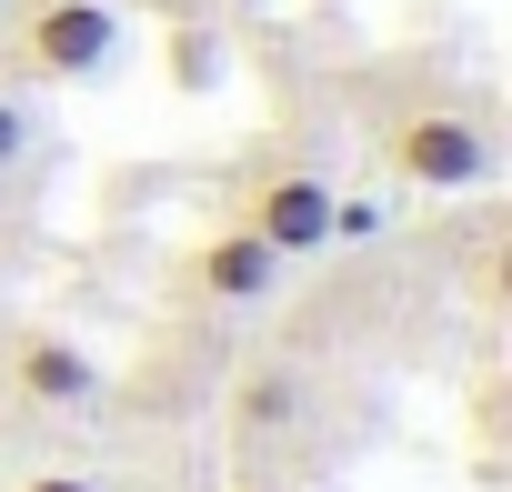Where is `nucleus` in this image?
Returning a JSON list of instances; mask_svg holds the SVG:
<instances>
[{
	"label": "nucleus",
	"mask_w": 512,
	"mask_h": 492,
	"mask_svg": "<svg viewBox=\"0 0 512 492\" xmlns=\"http://www.w3.org/2000/svg\"><path fill=\"white\" fill-rule=\"evenodd\" d=\"M382 161L412 191H482L492 181V131L472 111H452V101H422V111H402L382 131Z\"/></svg>",
	"instance_id": "f257e3e1"
},
{
	"label": "nucleus",
	"mask_w": 512,
	"mask_h": 492,
	"mask_svg": "<svg viewBox=\"0 0 512 492\" xmlns=\"http://www.w3.org/2000/svg\"><path fill=\"white\" fill-rule=\"evenodd\" d=\"M11 51L31 81H101L121 61V11L111 0H31L11 21Z\"/></svg>",
	"instance_id": "f03ea898"
},
{
	"label": "nucleus",
	"mask_w": 512,
	"mask_h": 492,
	"mask_svg": "<svg viewBox=\"0 0 512 492\" xmlns=\"http://www.w3.org/2000/svg\"><path fill=\"white\" fill-rule=\"evenodd\" d=\"M241 231H262L282 262L322 252V241H332V181L302 171V161H262V171L241 181Z\"/></svg>",
	"instance_id": "7ed1b4c3"
},
{
	"label": "nucleus",
	"mask_w": 512,
	"mask_h": 492,
	"mask_svg": "<svg viewBox=\"0 0 512 492\" xmlns=\"http://www.w3.org/2000/svg\"><path fill=\"white\" fill-rule=\"evenodd\" d=\"M282 252H272V241L262 231H241V221H221V231H201L191 241V292L211 302V312H262L272 292H282Z\"/></svg>",
	"instance_id": "20e7f679"
},
{
	"label": "nucleus",
	"mask_w": 512,
	"mask_h": 492,
	"mask_svg": "<svg viewBox=\"0 0 512 492\" xmlns=\"http://www.w3.org/2000/svg\"><path fill=\"white\" fill-rule=\"evenodd\" d=\"M11 382H21V402H41V412H91V402H101V362H91L71 332H21V342H11Z\"/></svg>",
	"instance_id": "39448f33"
},
{
	"label": "nucleus",
	"mask_w": 512,
	"mask_h": 492,
	"mask_svg": "<svg viewBox=\"0 0 512 492\" xmlns=\"http://www.w3.org/2000/svg\"><path fill=\"white\" fill-rule=\"evenodd\" d=\"M171 81H181L191 101H201V91H221V41L181 21V31H171Z\"/></svg>",
	"instance_id": "423d86ee"
},
{
	"label": "nucleus",
	"mask_w": 512,
	"mask_h": 492,
	"mask_svg": "<svg viewBox=\"0 0 512 492\" xmlns=\"http://www.w3.org/2000/svg\"><path fill=\"white\" fill-rule=\"evenodd\" d=\"M21 161H31V111H21L11 91H0V181H11Z\"/></svg>",
	"instance_id": "0eeeda50"
},
{
	"label": "nucleus",
	"mask_w": 512,
	"mask_h": 492,
	"mask_svg": "<svg viewBox=\"0 0 512 492\" xmlns=\"http://www.w3.org/2000/svg\"><path fill=\"white\" fill-rule=\"evenodd\" d=\"M241 412H251V422H292V382H272V372H262V382H251V402H241Z\"/></svg>",
	"instance_id": "6e6552de"
},
{
	"label": "nucleus",
	"mask_w": 512,
	"mask_h": 492,
	"mask_svg": "<svg viewBox=\"0 0 512 492\" xmlns=\"http://www.w3.org/2000/svg\"><path fill=\"white\" fill-rule=\"evenodd\" d=\"M372 231H382L372 201H332V241H372Z\"/></svg>",
	"instance_id": "1a4fd4ad"
},
{
	"label": "nucleus",
	"mask_w": 512,
	"mask_h": 492,
	"mask_svg": "<svg viewBox=\"0 0 512 492\" xmlns=\"http://www.w3.org/2000/svg\"><path fill=\"white\" fill-rule=\"evenodd\" d=\"M21 492H101V482H81V472H31Z\"/></svg>",
	"instance_id": "9d476101"
}]
</instances>
